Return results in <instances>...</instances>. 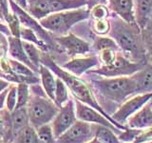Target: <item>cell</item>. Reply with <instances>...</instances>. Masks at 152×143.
<instances>
[{"label": "cell", "instance_id": "cell-1", "mask_svg": "<svg viewBox=\"0 0 152 143\" xmlns=\"http://www.w3.org/2000/svg\"><path fill=\"white\" fill-rule=\"evenodd\" d=\"M109 23V35L117 43L119 49L124 52V55L133 62L145 64L146 56L138 24H128L120 17L112 18Z\"/></svg>", "mask_w": 152, "mask_h": 143}, {"label": "cell", "instance_id": "cell-2", "mask_svg": "<svg viewBox=\"0 0 152 143\" xmlns=\"http://www.w3.org/2000/svg\"><path fill=\"white\" fill-rule=\"evenodd\" d=\"M40 62L43 65L48 67V68L51 72H53L59 78H61L64 81L65 84L66 85V87L70 90L71 94L74 95L76 99L88 105L90 107L94 108L95 110H97L98 112L101 113L104 116H106L113 125H115L118 129H120V130H126L127 128L125 125L117 123L111 117V116H109V114H107L104 112V110L101 107V105L97 102L96 98L93 97L91 90H90L88 86L86 84L82 79H80L78 76H76L72 74L69 73V72H66L63 69L59 68V67L53 62V60H51L50 57L47 55H41Z\"/></svg>", "mask_w": 152, "mask_h": 143}, {"label": "cell", "instance_id": "cell-3", "mask_svg": "<svg viewBox=\"0 0 152 143\" xmlns=\"http://www.w3.org/2000/svg\"><path fill=\"white\" fill-rule=\"evenodd\" d=\"M91 83L100 95L119 105L123 104L131 95L137 94L136 86L131 76L96 78Z\"/></svg>", "mask_w": 152, "mask_h": 143}, {"label": "cell", "instance_id": "cell-4", "mask_svg": "<svg viewBox=\"0 0 152 143\" xmlns=\"http://www.w3.org/2000/svg\"><path fill=\"white\" fill-rule=\"evenodd\" d=\"M90 12L88 9L80 8L76 10H69L60 13H51L41 19L40 25L52 32L58 35H65L69 29L82 20L88 18Z\"/></svg>", "mask_w": 152, "mask_h": 143}, {"label": "cell", "instance_id": "cell-5", "mask_svg": "<svg viewBox=\"0 0 152 143\" xmlns=\"http://www.w3.org/2000/svg\"><path fill=\"white\" fill-rule=\"evenodd\" d=\"M87 6V0H30L28 11L36 19H42L51 13Z\"/></svg>", "mask_w": 152, "mask_h": 143}, {"label": "cell", "instance_id": "cell-6", "mask_svg": "<svg viewBox=\"0 0 152 143\" xmlns=\"http://www.w3.org/2000/svg\"><path fill=\"white\" fill-rule=\"evenodd\" d=\"M28 118L33 127L36 130L37 128L48 124L52 121V119L58 114L60 108L56 106V104L52 102V100L46 97H34L28 100Z\"/></svg>", "mask_w": 152, "mask_h": 143}, {"label": "cell", "instance_id": "cell-7", "mask_svg": "<svg viewBox=\"0 0 152 143\" xmlns=\"http://www.w3.org/2000/svg\"><path fill=\"white\" fill-rule=\"evenodd\" d=\"M144 65L142 63L133 62L122 55L119 54L116 56V59L109 65H103L102 67L92 70L91 73L98 75H102L104 77H119V76H130L134 74L136 72L141 70Z\"/></svg>", "mask_w": 152, "mask_h": 143}, {"label": "cell", "instance_id": "cell-8", "mask_svg": "<svg viewBox=\"0 0 152 143\" xmlns=\"http://www.w3.org/2000/svg\"><path fill=\"white\" fill-rule=\"evenodd\" d=\"M96 124L76 120L70 128L57 138L56 143H87L95 136Z\"/></svg>", "mask_w": 152, "mask_h": 143}, {"label": "cell", "instance_id": "cell-9", "mask_svg": "<svg viewBox=\"0 0 152 143\" xmlns=\"http://www.w3.org/2000/svg\"><path fill=\"white\" fill-rule=\"evenodd\" d=\"M151 99H152V93L135 94L133 97L129 98L128 100H126L111 114V117L117 123L124 125V123L126 122L128 117H130L132 114L137 113L142 107H144L147 102L150 101Z\"/></svg>", "mask_w": 152, "mask_h": 143}, {"label": "cell", "instance_id": "cell-10", "mask_svg": "<svg viewBox=\"0 0 152 143\" xmlns=\"http://www.w3.org/2000/svg\"><path fill=\"white\" fill-rule=\"evenodd\" d=\"M76 122L75 106L72 100H68L59 110L58 114L52 119L51 128L53 135L57 139L62 133H64Z\"/></svg>", "mask_w": 152, "mask_h": 143}, {"label": "cell", "instance_id": "cell-11", "mask_svg": "<svg viewBox=\"0 0 152 143\" xmlns=\"http://www.w3.org/2000/svg\"><path fill=\"white\" fill-rule=\"evenodd\" d=\"M74 104H75L76 118H77L78 120L88 122V123L99 124V125L108 127L115 132L117 135H119V133L123 131V130H120V129H118L115 125H113L106 116H104L101 113L98 112L97 110H95L94 108L79 101L77 99L75 100Z\"/></svg>", "mask_w": 152, "mask_h": 143}, {"label": "cell", "instance_id": "cell-12", "mask_svg": "<svg viewBox=\"0 0 152 143\" xmlns=\"http://www.w3.org/2000/svg\"><path fill=\"white\" fill-rule=\"evenodd\" d=\"M108 9L128 24H137L134 0H107Z\"/></svg>", "mask_w": 152, "mask_h": 143}, {"label": "cell", "instance_id": "cell-13", "mask_svg": "<svg viewBox=\"0 0 152 143\" xmlns=\"http://www.w3.org/2000/svg\"><path fill=\"white\" fill-rule=\"evenodd\" d=\"M57 43L68 52L69 55H82L89 52L90 47L88 42L81 39L72 33L56 38Z\"/></svg>", "mask_w": 152, "mask_h": 143}, {"label": "cell", "instance_id": "cell-14", "mask_svg": "<svg viewBox=\"0 0 152 143\" xmlns=\"http://www.w3.org/2000/svg\"><path fill=\"white\" fill-rule=\"evenodd\" d=\"M9 3L12 6L13 13H15L17 17L19 18V21H20L24 26L26 28L31 29L32 31H34L37 35H39L40 38H42V39H44L49 42L50 44H51V40H50V35L45 32L44 29H42L41 25L37 24V22L30 15V14H28L27 13L24 12L23 9L20 6H17V4L14 3L13 0H9Z\"/></svg>", "mask_w": 152, "mask_h": 143}, {"label": "cell", "instance_id": "cell-15", "mask_svg": "<svg viewBox=\"0 0 152 143\" xmlns=\"http://www.w3.org/2000/svg\"><path fill=\"white\" fill-rule=\"evenodd\" d=\"M126 127L134 129H146L152 126V107L148 101L139 111L126 120Z\"/></svg>", "mask_w": 152, "mask_h": 143}, {"label": "cell", "instance_id": "cell-16", "mask_svg": "<svg viewBox=\"0 0 152 143\" xmlns=\"http://www.w3.org/2000/svg\"><path fill=\"white\" fill-rule=\"evenodd\" d=\"M130 76L135 83L137 94L152 93V63L144 65L141 70Z\"/></svg>", "mask_w": 152, "mask_h": 143}, {"label": "cell", "instance_id": "cell-17", "mask_svg": "<svg viewBox=\"0 0 152 143\" xmlns=\"http://www.w3.org/2000/svg\"><path fill=\"white\" fill-rule=\"evenodd\" d=\"M99 59L97 56L81 57V58H73L64 64V68L69 71V73L76 76L83 74L87 71L99 66Z\"/></svg>", "mask_w": 152, "mask_h": 143}, {"label": "cell", "instance_id": "cell-18", "mask_svg": "<svg viewBox=\"0 0 152 143\" xmlns=\"http://www.w3.org/2000/svg\"><path fill=\"white\" fill-rule=\"evenodd\" d=\"M8 40H9L10 54H11V55L13 57V58L18 60L19 62H21L23 64H25L30 69H31L33 71H37V68L31 63V61L28 59V57L27 56L20 38L13 36V37H9Z\"/></svg>", "mask_w": 152, "mask_h": 143}, {"label": "cell", "instance_id": "cell-19", "mask_svg": "<svg viewBox=\"0 0 152 143\" xmlns=\"http://www.w3.org/2000/svg\"><path fill=\"white\" fill-rule=\"evenodd\" d=\"M11 122L12 136L14 139V137L17 136L19 132L22 131L25 127L28 126L30 118H28V108H15L12 112H11Z\"/></svg>", "mask_w": 152, "mask_h": 143}, {"label": "cell", "instance_id": "cell-20", "mask_svg": "<svg viewBox=\"0 0 152 143\" xmlns=\"http://www.w3.org/2000/svg\"><path fill=\"white\" fill-rule=\"evenodd\" d=\"M152 16V0H137L135 17L138 26L142 30Z\"/></svg>", "mask_w": 152, "mask_h": 143}, {"label": "cell", "instance_id": "cell-21", "mask_svg": "<svg viewBox=\"0 0 152 143\" xmlns=\"http://www.w3.org/2000/svg\"><path fill=\"white\" fill-rule=\"evenodd\" d=\"M39 73L41 75L42 84H43V87L45 89L46 94L53 101L55 86H56V79L54 78V75L48 67H46L43 64L40 65L39 67Z\"/></svg>", "mask_w": 152, "mask_h": 143}, {"label": "cell", "instance_id": "cell-22", "mask_svg": "<svg viewBox=\"0 0 152 143\" xmlns=\"http://www.w3.org/2000/svg\"><path fill=\"white\" fill-rule=\"evenodd\" d=\"M95 137L101 143H122L118 135L110 128L96 124Z\"/></svg>", "mask_w": 152, "mask_h": 143}, {"label": "cell", "instance_id": "cell-23", "mask_svg": "<svg viewBox=\"0 0 152 143\" xmlns=\"http://www.w3.org/2000/svg\"><path fill=\"white\" fill-rule=\"evenodd\" d=\"M142 44H144L146 60L152 63V16L146 25L141 30Z\"/></svg>", "mask_w": 152, "mask_h": 143}, {"label": "cell", "instance_id": "cell-24", "mask_svg": "<svg viewBox=\"0 0 152 143\" xmlns=\"http://www.w3.org/2000/svg\"><path fill=\"white\" fill-rule=\"evenodd\" d=\"M14 143H44L38 137L36 130L31 126H27L14 137Z\"/></svg>", "mask_w": 152, "mask_h": 143}, {"label": "cell", "instance_id": "cell-25", "mask_svg": "<svg viewBox=\"0 0 152 143\" xmlns=\"http://www.w3.org/2000/svg\"><path fill=\"white\" fill-rule=\"evenodd\" d=\"M68 100H69L68 87H66V85L61 78L59 77L56 78V86H55L53 102L56 104L57 107L61 108Z\"/></svg>", "mask_w": 152, "mask_h": 143}, {"label": "cell", "instance_id": "cell-26", "mask_svg": "<svg viewBox=\"0 0 152 143\" xmlns=\"http://www.w3.org/2000/svg\"><path fill=\"white\" fill-rule=\"evenodd\" d=\"M22 45L27 56L28 59L31 61V63L34 65L37 69H39L40 67V60H41V54L39 49H37L36 46L31 42L28 41H22Z\"/></svg>", "mask_w": 152, "mask_h": 143}, {"label": "cell", "instance_id": "cell-27", "mask_svg": "<svg viewBox=\"0 0 152 143\" xmlns=\"http://www.w3.org/2000/svg\"><path fill=\"white\" fill-rule=\"evenodd\" d=\"M9 64H10V66H11L12 72L16 75L18 74V75H22L23 77H25V78H31V79L37 80L35 78L33 72L31 71V69L28 68V66H26L25 64H23L19 61L13 60V59H10Z\"/></svg>", "mask_w": 152, "mask_h": 143}, {"label": "cell", "instance_id": "cell-28", "mask_svg": "<svg viewBox=\"0 0 152 143\" xmlns=\"http://www.w3.org/2000/svg\"><path fill=\"white\" fill-rule=\"evenodd\" d=\"M36 133L40 140L44 143H56V138L53 135V131L50 124H44L36 129Z\"/></svg>", "mask_w": 152, "mask_h": 143}, {"label": "cell", "instance_id": "cell-29", "mask_svg": "<svg viewBox=\"0 0 152 143\" xmlns=\"http://www.w3.org/2000/svg\"><path fill=\"white\" fill-rule=\"evenodd\" d=\"M94 47L97 51H102L104 49H113V50H119V47L117 45V43L112 39L111 37L107 36H99L96 38L94 43Z\"/></svg>", "mask_w": 152, "mask_h": 143}, {"label": "cell", "instance_id": "cell-30", "mask_svg": "<svg viewBox=\"0 0 152 143\" xmlns=\"http://www.w3.org/2000/svg\"><path fill=\"white\" fill-rule=\"evenodd\" d=\"M28 100H30V94H28V87L26 83H20L17 86V102L15 108L26 107Z\"/></svg>", "mask_w": 152, "mask_h": 143}, {"label": "cell", "instance_id": "cell-31", "mask_svg": "<svg viewBox=\"0 0 152 143\" xmlns=\"http://www.w3.org/2000/svg\"><path fill=\"white\" fill-rule=\"evenodd\" d=\"M144 129H134V128H126V130H123L118 135V137L122 143H132L137 136L142 132Z\"/></svg>", "mask_w": 152, "mask_h": 143}, {"label": "cell", "instance_id": "cell-32", "mask_svg": "<svg viewBox=\"0 0 152 143\" xmlns=\"http://www.w3.org/2000/svg\"><path fill=\"white\" fill-rule=\"evenodd\" d=\"M5 20L9 24L10 30H11V32L13 35V36L20 38V21H19V18L16 14L9 13L5 17Z\"/></svg>", "mask_w": 152, "mask_h": 143}, {"label": "cell", "instance_id": "cell-33", "mask_svg": "<svg viewBox=\"0 0 152 143\" xmlns=\"http://www.w3.org/2000/svg\"><path fill=\"white\" fill-rule=\"evenodd\" d=\"M90 15H91L95 20H102V19H107L109 16L108 9L106 5H97L90 10Z\"/></svg>", "mask_w": 152, "mask_h": 143}, {"label": "cell", "instance_id": "cell-34", "mask_svg": "<svg viewBox=\"0 0 152 143\" xmlns=\"http://www.w3.org/2000/svg\"><path fill=\"white\" fill-rule=\"evenodd\" d=\"M20 37L23 38L25 41L31 42L33 44L40 45V47L44 48V44H42V42L38 40L37 36L35 35L34 31L31 30L28 28H21L20 29Z\"/></svg>", "mask_w": 152, "mask_h": 143}, {"label": "cell", "instance_id": "cell-35", "mask_svg": "<svg viewBox=\"0 0 152 143\" xmlns=\"http://www.w3.org/2000/svg\"><path fill=\"white\" fill-rule=\"evenodd\" d=\"M118 52L116 50L113 49H104L100 51V60L103 63V65H109L116 59V56Z\"/></svg>", "mask_w": 152, "mask_h": 143}, {"label": "cell", "instance_id": "cell-36", "mask_svg": "<svg viewBox=\"0 0 152 143\" xmlns=\"http://www.w3.org/2000/svg\"><path fill=\"white\" fill-rule=\"evenodd\" d=\"M94 32L100 35H106L109 33L110 31V23L107 19H102V20H95L93 25Z\"/></svg>", "mask_w": 152, "mask_h": 143}, {"label": "cell", "instance_id": "cell-37", "mask_svg": "<svg viewBox=\"0 0 152 143\" xmlns=\"http://www.w3.org/2000/svg\"><path fill=\"white\" fill-rule=\"evenodd\" d=\"M8 97L6 99V104H7V110L10 112H12L16 106L17 102V87L16 86H12V88H10L9 94H7Z\"/></svg>", "mask_w": 152, "mask_h": 143}, {"label": "cell", "instance_id": "cell-38", "mask_svg": "<svg viewBox=\"0 0 152 143\" xmlns=\"http://www.w3.org/2000/svg\"><path fill=\"white\" fill-rule=\"evenodd\" d=\"M9 50V40H7L6 36L0 32V59L4 58Z\"/></svg>", "mask_w": 152, "mask_h": 143}, {"label": "cell", "instance_id": "cell-39", "mask_svg": "<svg viewBox=\"0 0 152 143\" xmlns=\"http://www.w3.org/2000/svg\"><path fill=\"white\" fill-rule=\"evenodd\" d=\"M9 13V0H0V19L5 20Z\"/></svg>", "mask_w": 152, "mask_h": 143}, {"label": "cell", "instance_id": "cell-40", "mask_svg": "<svg viewBox=\"0 0 152 143\" xmlns=\"http://www.w3.org/2000/svg\"><path fill=\"white\" fill-rule=\"evenodd\" d=\"M107 3V0H87V7L88 10H91L93 7L97 5H106Z\"/></svg>", "mask_w": 152, "mask_h": 143}, {"label": "cell", "instance_id": "cell-41", "mask_svg": "<svg viewBox=\"0 0 152 143\" xmlns=\"http://www.w3.org/2000/svg\"><path fill=\"white\" fill-rule=\"evenodd\" d=\"M9 91H4L3 93L0 94V110H2L4 107V103L6 101V95L8 94Z\"/></svg>", "mask_w": 152, "mask_h": 143}, {"label": "cell", "instance_id": "cell-42", "mask_svg": "<svg viewBox=\"0 0 152 143\" xmlns=\"http://www.w3.org/2000/svg\"><path fill=\"white\" fill-rule=\"evenodd\" d=\"M8 86H9V83L7 82V81H5V80L0 78V93L4 92L5 89L8 88Z\"/></svg>", "mask_w": 152, "mask_h": 143}, {"label": "cell", "instance_id": "cell-43", "mask_svg": "<svg viewBox=\"0 0 152 143\" xmlns=\"http://www.w3.org/2000/svg\"><path fill=\"white\" fill-rule=\"evenodd\" d=\"M13 1H15L18 4V6H20L22 9H27L28 8L27 0H13Z\"/></svg>", "mask_w": 152, "mask_h": 143}, {"label": "cell", "instance_id": "cell-44", "mask_svg": "<svg viewBox=\"0 0 152 143\" xmlns=\"http://www.w3.org/2000/svg\"><path fill=\"white\" fill-rule=\"evenodd\" d=\"M87 143H101V142H100V141L97 139V138L94 136L91 140H89V141H88V142H87Z\"/></svg>", "mask_w": 152, "mask_h": 143}, {"label": "cell", "instance_id": "cell-45", "mask_svg": "<svg viewBox=\"0 0 152 143\" xmlns=\"http://www.w3.org/2000/svg\"><path fill=\"white\" fill-rule=\"evenodd\" d=\"M149 102H150V104H151V107H152V99L150 100V101H149Z\"/></svg>", "mask_w": 152, "mask_h": 143}, {"label": "cell", "instance_id": "cell-46", "mask_svg": "<svg viewBox=\"0 0 152 143\" xmlns=\"http://www.w3.org/2000/svg\"><path fill=\"white\" fill-rule=\"evenodd\" d=\"M145 143H152V140L151 141H148V142H145Z\"/></svg>", "mask_w": 152, "mask_h": 143}, {"label": "cell", "instance_id": "cell-47", "mask_svg": "<svg viewBox=\"0 0 152 143\" xmlns=\"http://www.w3.org/2000/svg\"><path fill=\"white\" fill-rule=\"evenodd\" d=\"M0 143H5V142H1V141H0Z\"/></svg>", "mask_w": 152, "mask_h": 143}]
</instances>
